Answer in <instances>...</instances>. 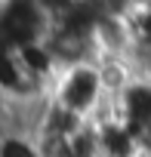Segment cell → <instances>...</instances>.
Segmentation results:
<instances>
[{
  "label": "cell",
  "instance_id": "6da1fadb",
  "mask_svg": "<svg viewBox=\"0 0 151 157\" xmlns=\"http://www.w3.org/2000/svg\"><path fill=\"white\" fill-rule=\"evenodd\" d=\"M102 83H99V71L96 65H74V68H65L59 71V77L52 80V102L80 114V117H90L96 111V105L102 102Z\"/></svg>",
  "mask_w": 151,
  "mask_h": 157
},
{
  "label": "cell",
  "instance_id": "7a4b0ae2",
  "mask_svg": "<svg viewBox=\"0 0 151 157\" xmlns=\"http://www.w3.org/2000/svg\"><path fill=\"white\" fill-rule=\"evenodd\" d=\"M0 157H40L37 142L25 136H3L0 139Z\"/></svg>",
  "mask_w": 151,
  "mask_h": 157
}]
</instances>
